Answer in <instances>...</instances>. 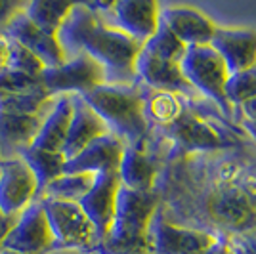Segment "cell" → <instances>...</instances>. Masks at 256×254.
Here are the masks:
<instances>
[{"mask_svg":"<svg viewBox=\"0 0 256 254\" xmlns=\"http://www.w3.org/2000/svg\"><path fill=\"white\" fill-rule=\"evenodd\" d=\"M80 98L124 146L142 148L148 134V116L144 96L134 86L100 84Z\"/></svg>","mask_w":256,"mask_h":254,"instance_id":"1","label":"cell"},{"mask_svg":"<svg viewBox=\"0 0 256 254\" xmlns=\"http://www.w3.org/2000/svg\"><path fill=\"white\" fill-rule=\"evenodd\" d=\"M80 52L100 64L106 74V84L132 86L138 78L136 60L142 52V44L106 23L96 12L80 38Z\"/></svg>","mask_w":256,"mask_h":254,"instance_id":"2","label":"cell"},{"mask_svg":"<svg viewBox=\"0 0 256 254\" xmlns=\"http://www.w3.org/2000/svg\"><path fill=\"white\" fill-rule=\"evenodd\" d=\"M157 212V197L148 191L118 188L117 206L106 239L100 243L106 254H146L150 246V224Z\"/></svg>","mask_w":256,"mask_h":254,"instance_id":"3","label":"cell"},{"mask_svg":"<svg viewBox=\"0 0 256 254\" xmlns=\"http://www.w3.org/2000/svg\"><path fill=\"white\" fill-rule=\"evenodd\" d=\"M182 71L188 82L195 92L210 98L222 107L226 115H230V104L226 100V82L230 78V71L226 67L224 60L218 56L210 44L203 46H188L182 58Z\"/></svg>","mask_w":256,"mask_h":254,"instance_id":"4","label":"cell"},{"mask_svg":"<svg viewBox=\"0 0 256 254\" xmlns=\"http://www.w3.org/2000/svg\"><path fill=\"white\" fill-rule=\"evenodd\" d=\"M46 218L52 230L56 248H92L96 246L98 233L78 202L40 199Z\"/></svg>","mask_w":256,"mask_h":254,"instance_id":"5","label":"cell"},{"mask_svg":"<svg viewBox=\"0 0 256 254\" xmlns=\"http://www.w3.org/2000/svg\"><path fill=\"white\" fill-rule=\"evenodd\" d=\"M90 8L142 46L153 36L160 22V6L153 0H118L113 4H90Z\"/></svg>","mask_w":256,"mask_h":254,"instance_id":"6","label":"cell"},{"mask_svg":"<svg viewBox=\"0 0 256 254\" xmlns=\"http://www.w3.org/2000/svg\"><path fill=\"white\" fill-rule=\"evenodd\" d=\"M38 80L52 96H80L96 86L106 84V74L88 54H78L60 67L44 69Z\"/></svg>","mask_w":256,"mask_h":254,"instance_id":"7","label":"cell"},{"mask_svg":"<svg viewBox=\"0 0 256 254\" xmlns=\"http://www.w3.org/2000/svg\"><path fill=\"white\" fill-rule=\"evenodd\" d=\"M2 248L25 254H48L56 248V241L40 199L32 201L18 216L14 228L2 243Z\"/></svg>","mask_w":256,"mask_h":254,"instance_id":"8","label":"cell"},{"mask_svg":"<svg viewBox=\"0 0 256 254\" xmlns=\"http://www.w3.org/2000/svg\"><path fill=\"white\" fill-rule=\"evenodd\" d=\"M36 197V178L22 157H0V212L20 216Z\"/></svg>","mask_w":256,"mask_h":254,"instance_id":"9","label":"cell"},{"mask_svg":"<svg viewBox=\"0 0 256 254\" xmlns=\"http://www.w3.org/2000/svg\"><path fill=\"white\" fill-rule=\"evenodd\" d=\"M218 241L216 235L195 230H184L153 216L150 224V246L159 254H203Z\"/></svg>","mask_w":256,"mask_h":254,"instance_id":"10","label":"cell"},{"mask_svg":"<svg viewBox=\"0 0 256 254\" xmlns=\"http://www.w3.org/2000/svg\"><path fill=\"white\" fill-rule=\"evenodd\" d=\"M118 188H120V182H118L117 172L98 174L92 190L88 191L82 197V201L78 202L80 208L88 216V220L94 226L100 243L106 239L107 232L111 228V222H113L115 206H117Z\"/></svg>","mask_w":256,"mask_h":254,"instance_id":"11","label":"cell"},{"mask_svg":"<svg viewBox=\"0 0 256 254\" xmlns=\"http://www.w3.org/2000/svg\"><path fill=\"white\" fill-rule=\"evenodd\" d=\"M4 36L25 46L32 56H36L40 60L44 69H54V67H60V65L65 64L64 52L60 48L58 36L38 29L34 23L29 22V18L23 12H20L12 20L10 25L4 31Z\"/></svg>","mask_w":256,"mask_h":254,"instance_id":"12","label":"cell"},{"mask_svg":"<svg viewBox=\"0 0 256 254\" xmlns=\"http://www.w3.org/2000/svg\"><path fill=\"white\" fill-rule=\"evenodd\" d=\"M124 148L126 146L115 134L109 132L106 136L94 140L76 157L65 160L64 174H80V172L104 174V172H117L120 159H122V153H124Z\"/></svg>","mask_w":256,"mask_h":254,"instance_id":"13","label":"cell"},{"mask_svg":"<svg viewBox=\"0 0 256 254\" xmlns=\"http://www.w3.org/2000/svg\"><path fill=\"white\" fill-rule=\"evenodd\" d=\"M160 22L186 48L210 44L216 31V25L204 14L190 6H170L164 10L160 8Z\"/></svg>","mask_w":256,"mask_h":254,"instance_id":"14","label":"cell"},{"mask_svg":"<svg viewBox=\"0 0 256 254\" xmlns=\"http://www.w3.org/2000/svg\"><path fill=\"white\" fill-rule=\"evenodd\" d=\"M71 104H73V116H71V124L67 130V138L62 151L65 160L76 157L94 140L109 134L107 124L92 111V107L80 96H71Z\"/></svg>","mask_w":256,"mask_h":254,"instance_id":"15","label":"cell"},{"mask_svg":"<svg viewBox=\"0 0 256 254\" xmlns=\"http://www.w3.org/2000/svg\"><path fill=\"white\" fill-rule=\"evenodd\" d=\"M210 46L224 60L230 74L256 65L254 29H218L216 27Z\"/></svg>","mask_w":256,"mask_h":254,"instance_id":"16","label":"cell"},{"mask_svg":"<svg viewBox=\"0 0 256 254\" xmlns=\"http://www.w3.org/2000/svg\"><path fill=\"white\" fill-rule=\"evenodd\" d=\"M136 74L153 88L155 92H168V94H193L195 90L184 76L182 65L176 62H166L153 58L144 50L136 60Z\"/></svg>","mask_w":256,"mask_h":254,"instance_id":"17","label":"cell"},{"mask_svg":"<svg viewBox=\"0 0 256 254\" xmlns=\"http://www.w3.org/2000/svg\"><path fill=\"white\" fill-rule=\"evenodd\" d=\"M46 113L16 115L0 111V157H16L23 148H29L38 134Z\"/></svg>","mask_w":256,"mask_h":254,"instance_id":"18","label":"cell"},{"mask_svg":"<svg viewBox=\"0 0 256 254\" xmlns=\"http://www.w3.org/2000/svg\"><path fill=\"white\" fill-rule=\"evenodd\" d=\"M71 116H73L71 96H56L50 111L46 113L42 124L38 128L36 138L32 140V148L50 153H62L67 130L71 124Z\"/></svg>","mask_w":256,"mask_h":254,"instance_id":"19","label":"cell"},{"mask_svg":"<svg viewBox=\"0 0 256 254\" xmlns=\"http://www.w3.org/2000/svg\"><path fill=\"white\" fill-rule=\"evenodd\" d=\"M118 182L122 188L148 193L155 182V164L142 151V148H124L122 159L117 170Z\"/></svg>","mask_w":256,"mask_h":254,"instance_id":"20","label":"cell"},{"mask_svg":"<svg viewBox=\"0 0 256 254\" xmlns=\"http://www.w3.org/2000/svg\"><path fill=\"white\" fill-rule=\"evenodd\" d=\"M98 174H62L44 188L36 199H56V201L80 202L88 191L92 190Z\"/></svg>","mask_w":256,"mask_h":254,"instance_id":"21","label":"cell"},{"mask_svg":"<svg viewBox=\"0 0 256 254\" xmlns=\"http://www.w3.org/2000/svg\"><path fill=\"white\" fill-rule=\"evenodd\" d=\"M18 157H22L23 162L34 174L36 184H38V193L50 182L64 174V166H65L64 153H50V151H42V149H36L32 148V146H29V148H23L18 153Z\"/></svg>","mask_w":256,"mask_h":254,"instance_id":"22","label":"cell"},{"mask_svg":"<svg viewBox=\"0 0 256 254\" xmlns=\"http://www.w3.org/2000/svg\"><path fill=\"white\" fill-rule=\"evenodd\" d=\"M71 10L69 2L60 0H36V2H25L23 14L29 18V22L34 23L38 29L56 34L60 25L64 23L67 12Z\"/></svg>","mask_w":256,"mask_h":254,"instance_id":"23","label":"cell"},{"mask_svg":"<svg viewBox=\"0 0 256 254\" xmlns=\"http://www.w3.org/2000/svg\"><path fill=\"white\" fill-rule=\"evenodd\" d=\"M214 216L228 226H243L250 218V204L243 193L235 190L222 191L212 202Z\"/></svg>","mask_w":256,"mask_h":254,"instance_id":"24","label":"cell"},{"mask_svg":"<svg viewBox=\"0 0 256 254\" xmlns=\"http://www.w3.org/2000/svg\"><path fill=\"white\" fill-rule=\"evenodd\" d=\"M174 134L186 148H220L222 142L204 122L197 118H178L174 122Z\"/></svg>","mask_w":256,"mask_h":254,"instance_id":"25","label":"cell"},{"mask_svg":"<svg viewBox=\"0 0 256 254\" xmlns=\"http://www.w3.org/2000/svg\"><path fill=\"white\" fill-rule=\"evenodd\" d=\"M142 50L146 54H150V56H153V58L180 64L184 54H186V46L172 34L170 29L164 23L159 22L157 31L153 32V36L142 46Z\"/></svg>","mask_w":256,"mask_h":254,"instance_id":"26","label":"cell"},{"mask_svg":"<svg viewBox=\"0 0 256 254\" xmlns=\"http://www.w3.org/2000/svg\"><path fill=\"white\" fill-rule=\"evenodd\" d=\"M224 92L230 106H245L256 100V65L230 74Z\"/></svg>","mask_w":256,"mask_h":254,"instance_id":"27","label":"cell"},{"mask_svg":"<svg viewBox=\"0 0 256 254\" xmlns=\"http://www.w3.org/2000/svg\"><path fill=\"white\" fill-rule=\"evenodd\" d=\"M10 56H8V69L16 71V73L27 74V76H34L38 78L44 71V65L36 56H32L25 46H22L16 40H10Z\"/></svg>","mask_w":256,"mask_h":254,"instance_id":"28","label":"cell"},{"mask_svg":"<svg viewBox=\"0 0 256 254\" xmlns=\"http://www.w3.org/2000/svg\"><path fill=\"white\" fill-rule=\"evenodd\" d=\"M146 104V116L150 115L159 122H176L180 116V104L168 92H157L151 100L144 98Z\"/></svg>","mask_w":256,"mask_h":254,"instance_id":"29","label":"cell"},{"mask_svg":"<svg viewBox=\"0 0 256 254\" xmlns=\"http://www.w3.org/2000/svg\"><path fill=\"white\" fill-rule=\"evenodd\" d=\"M40 80L34 76L16 73L12 69H2L0 71V94H20V92H31L40 88Z\"/></svg>","mask_w":256,"mask_h":254,"instance_id":"30","label":"cell"},{"mask_svg":"<svg viewBox=\"0 0 256 254\" xmlns=\"http://www.w3.org/2000/svg\"><path fill=\"white\" fill-rule=\"evenodd\" d=\"M25 8V2H14V0H0V34H4L10 22Z\"/></svg>","mask_w":256,"mask_h":254,"instance_id":"31","label":"cell"},{"mask_svg":"<svg viewBox=\"0 0 256 254\" xmlns=\"http://www.w3.org/2000/svg\"><path fill=\"white\" fill-rule=\"evenodd\" d=\"M241 109H243V115H245V126L248 128V132L256 140V100L241 106Z\"/></svg>","mask_w":256,"mask_h":254,"instance_id":"32","label":"cell"},{"mask_svg":"<svg viewBox=\"0 0 256 254\" xmlns=\"http://www.w3.org/2000/svg\"><path fill=\"white\" fill-rule=\"evenodd\" d=\"M18 220V216H6L0 212V248H2V243L6 239V235L10 233V230L14 228V224Z\"/></svg>","mask_w":256,"mask_h":254,"instance_id":"33","label":"cell"},{"mask_svg":"<svg viewBox=\"0 0 256 254\" xmlns=\"http://www.w3.org/2000/svg\"><path fill=\"white\" fill-rule=\"evenodd\" d=\"M203 254H235V250H234V244L226 243L224 239H220V237H218V241H216V243H214L212 246Z\"/></svg>","mask_w":256,"mask_h":254,"instance_id":"34","label":"cell"},{"mask_svg":"<svg viewBox=\"0 0 256 254\" xmlns=\"http://www.w3.org/2000/svg\"><path fill=\"white\" fill-rule=\"evenodd\" d=\"M8 56H10V42L4 34H0V71L8 67Z\"/></svg>","mask_w":256,"mask_h":254,"instance_id":"35","label":"cell"},{"mask_svg":"<svg viewBox=\"0 0 256 254\" xmlns=\"http://www.w3.org/2000/svg\"><path fill=\"white\" fill-rule=\"evenodd\" d=\"M235 254H256V239H248L245 243L234 246Z\"/></svg>","mask_w":256,"mask_h":254,"instance_id":"36","label":"cell"},{"mask_svg":"<svg viewBox=\"0 0 256 254\" xmlns=\"http://www.w3.org/2000/svg\"><path fill=\"white\" fill-rule=\"evenodd\" d=\"M0 254H25V252H16V250H8V248H0Z\"/></svg>","mask_w":256,"mask_h":254,"instance_id":"37","label":"cell"}]
</instances>
